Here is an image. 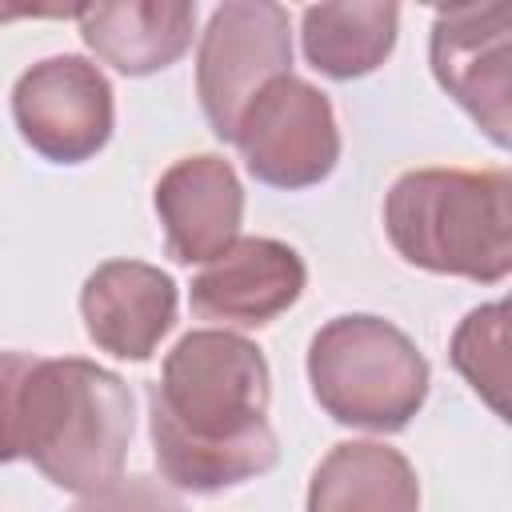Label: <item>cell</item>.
Masks as SVG:
<instances>
[{
	"mask_svg": "<svg viewBox=\"0 0 512 512\" xmlns=\"http://www.w3.org/2000/svg\"><path fill=\"white\" fill-rule=\"evenodd\" d=\"M264 352L228 328H196L164 356L148 392V436L160 476L184 492H224L276 468Z\"/></svg>",
	"mask_w": 512,
	"mask_h": 512,
	"instance_id": "obj_1",
	"label": "cell"
},
{
	"mask_svg": "<svg viewBox=\"0 0 512 512\" xmlns=\"http://www.w3.org/2000/svg\"><path fill=\"white\" fill-rule=\"evenodd\" d=\"M20 460H32L56 488L92 496L124 476L132 444L128 384L84 360H32L16 420Z\"/></svg>",
	"mask_w": 512,
	"mask_h": 512,
	"instance_id": "obj_2",
	"label": "cell"
},
{
	"mask_svg": "<svg viewBox=\"0 0 512 512\" xmlns=\"http://www.w3.org/2000/svg\"><path fill=\"white\" fill-rule=\"evenodd\" d=\"M384 232L412 268L500 284L512 272V176L412 168L384 196Z\"/></svg>",
	"mask_w": 512,
	"mask_h": 512,
	"instance_id": "obj_3",
	"label": "cell"
},
{
	"mask_svg": "<svg viewBox=\"0 0 512 512\" xmlns=\"http://www.w3.org/2000/svg\"><path fill=\"white\" fill-rule=\"evenodd\" d=\"M308 384L336 424L400 432L428 400V360L392 320L352 312L312 336Z\"/></svg>",
	"mask_w": 512,
	"mask_h": 512,
	"instance_id": "obj_4",
	"label": "cell"
},
{
	"mask_svg": "<svg viewBox=\"0 0 512 512\" xmlns=\"http://www.w3.org/2000/svg\"><path fill=\"white\" fill-rule=\"evenodd\" d=\"M288 72V8L272 0H224L208 16V28L200 32L196 48V96L220 140H232L252 96Z\"/></svg>",
	"mask_w": 512,
	"mask_h": 512,
	"instance_id": "obj_5",
	"label": "cell"
},
{
	"mask_svg": "<svg viewBox=\"0 0 512 512\" xmlns=\"http://www.w3.org/2000/svg\"><path fill=\"white\" fill-rule=\"evenodd\" d=\"M232 144L240 148L252 180L284 192L312 188L328 180L340 160L332 100L292 72L276 76L244 108Z\"/></svg>",
	"mask_w": 512,
	"mask_h": 512,
	"instance_id": "obj_6",
	"label": "cell"
},
{
	"mask_svg": "<svg viewBox=\"0 0 512 512\" xmlns=\"http://www.w3.org/2000/svg\"><path fill=\"white\" fill-rule=\"evenodd\" d=\"M12 124L20 140L52 164L92 160L116 128L112 84L84 56H48L12 84Z\"/></svg>",
	"mask_w": 512,
	"mask_h": 512,
	"instance_id": "obj_7",
	"label": "cell"
},
{
	"mask_svg": "<svg viewBox=\"0 0 512 512\" xmlns=\"http://www.w3.org/2000/svg\"><path fill=\"white\" fill-rule=\"evenodd\" d=\"M436 84L496 144H512V8L456 4L440 8L428 36Z\"/></svg>",
	"mask_w": 512,
	"mask_h": 512,
	"instance_id": "obj_8",
	"label": "cell"
},
{
	"mask_svg": "<svg viewBox=\"0 0 512 512\" xmlns=\"http://www.w3.org/2000/svg\"><path fill=\"white\" fill-rule=\"evenodd\" d=\"M304 284L308 268L292 244L240 236L192 276L188 304L200 320L224 328H264L304 296Z\"/></svg>",
	"mask_w": 512,
	"mask_h": 512,
	"instance_id": "obj_9",
	"label": "cell"
},
{
	"mask_svg": "<svg viewBox=\"0 0 512 512\" xmlns=\"http://www.w3.org/2000/svg\"><path fill=\"white\" fill-rule=\"evenodd\" d=\"M156 216L164 224V248L176 264H208L240 240V176L216 152L184 156L156 184Z\"/></svg>",
	"mask_w": 512,
	"mask_h": 512,
	"instance_id": "obj_10",
	"label": "cell"
},
{
	"mask_svg": "<svg viewBox=\"0 0 512 512\" xmlns=\"http://www.w3.org/2000/svg\"><path fill=\"white\" fill-rule=\"evenodd\" d=\"M84 332L116 360H148L176 324V280L144 260H104L80 288Z\"/></svg>",
	"mask_w": 512,
	"mask_h": 512,
	"instance_id": "obj_11",
	"label": "cell"
},
{
	"mask_svg": "<svg viewBox=\"0 0 512 512\" xmlns=\"http://www.w3.org/2000/svg\"><path fill=\"white\" fill-rule=\"evenodd\" d=\"M72 16L88 52L124 76H152L172 68L196 32V4L188 0L80 4Z\"/></svg>",
	"mask_w": 512,
	"mask_h": 512,
	"instance_id": "obj_12",
	"label": "cell"
},
{
	"mask_svg": "<svg viewBox=\"0 0 512 512\" xmlns=\"http://www.w3.org/2000/svg\"><path fill=\"white\" fill-rule=\"evenodd\" d=\"M308 512H420L416 468L388 444L344 440L316 464Z\"/></svg>",
	"mask_w": 512,
	"mask_h": 512,
	"instance_id": "obj_13",
	"label": "cell"
},
{
	"mask_svg": "<svg viewBox=\"0 0 512 512\" xmlns=\"http://www.w3.org/2000/svg\"><path fill=\"white\" fill-rule=\"evenodd\" d=\"M400 8L380 0L308 4L300 16L304 60L332 80H360L376 72L396 48Z\"/></svg>",
	"mask_w": 512,
	"mask_h": 512,
	"instance_id": "obj_14",
	"label": "cell"
},
{
	"mask_svg": "<svg viewBox=\"0 0 512 512\" xmlns=\"http://www.w3.org/2000/svg\"><path fill=\"white\" fill-rule=\"evenodd\" d=\"M452 368L472 384V392L504 420L508 416V304L472 308L448 344Z\"/></svg>",
	"mask_w": 512,
	"mask_h": 512,
	"instance_id": "obj_15",
	"label": "cell"
},
{
	"mask_svg": "<svg viewBox=\"0 0 512 512\" xmlns=\"http://www.w3.org/2000/svg\"><path fill=\"white\" fill-rule=\"evenodd\" d=\"M72 512H184L180 500L152 476H120L116 484L84 496Z\"/></svg>",
	"mask_w": 512,
	"mask_h": 512,
	"instance_id": "obj_16",
	"label": "cell"
},
{
	"mask_svg": "<svg viewBox=\"0 0 512 512\" xmlns=\"http://www.w3.org/2000/svg\"><path fill=\"white\" fill-rule=\"evenodd\" d=\"M36 356L28 352H0V464L20 460L16 420H20V388L28 380Z\"/></svg>",
	"mask_w": 512,
	"mask_h": 512,
	"instance_id": "obj_17",
	"label": "cell"
}]
</instances>
